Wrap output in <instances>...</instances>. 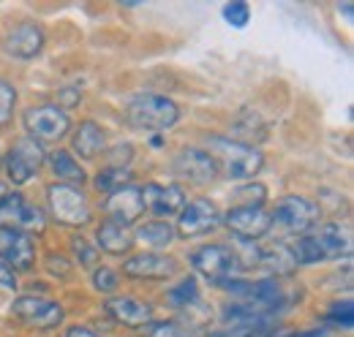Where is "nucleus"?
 I'll list each match as a JSON object with an SVG mask.
<instances>
[{
    "instance_id": "2f4dec72",
    "label": "nucleus",
    "mask_w": 354,
    "mask_h": 337,
    "mask_svg": "<svg viewBox=\"0 0 354 337\" xmlns=\"http://www.w3.org/2000/svg\"><path fill=\"white\" fill-rule=\"evenodd\" d=\"M71 253H74V258H77V264L80 267H95V261H98V251H95V245H90L85 237H71Z\"/></svg>"
},
{
    "instance_id": "4be33fe9",
    "label": "nucleus",
    "mask_w": 354,
    "mask_h": 337,
    "mask_svg": "<svg viewBox=\"0 0 354 337\" xmlns=\"http://www.w3.org/2000/svg\"><path fill=\"white\" fill-rule=\"evenodd\" d=\"M133 242L136 240L131 237V231L112 220H104L95 229V251H104L109 256H126V253H131Z\"/></svg>"
},
{
    "instance_id": "412c9836",
    "label": "nucleus",
    "mask_w": 354,
    "mask_h": 337,
    "mask_svg": "<svg viewBox=\"0 0 354 337\" xmlns=\"http://www.w3.org/2000/svg\"><path fill=\"white\" fill-rule=\"evenodd\" d=\"M71 144H74V153L80 155V158H85V161H93V158H98L101 153H104V147H106V133H104V128L98 126L95 120H82L77 131H74V136H71Z\"/></svg>"
},
{
    "instance_id": "9d476101",
    "label": "nucleus",
    "mask_w": 354,
    "mask_h": 337,
    "mask_svg": "<svg viewBox=\"0 0 354 337\" xmlns=\"http://www.w3.org/2000/svg\"><path fill=\"white\" fill-rule=\"evenodd\" d=\"M177 234L180 237H205L213 234L221 226V212L210 199H194L185 202V207L177 212Z\"/></svg>"
},
{
    "instance_id": "f704fd0d",
    "label": "nucleus",
    "mask_w": 354,
    "mask_h": 337,
    "mask_svg": "<svg viewBox=\"0 0 354 337\" xmlns=\"http://www.w3.org/2000/svg\"><path fill=\"white\" fill-rule=\"evenodd\" d=\"M131 158H133V147H131V144H118V147L112 150V155H109V164H106V166L129 168Z\"/></svg>"
},
{
    "instance_id": "1a4fd4ad",
    "label": "nucleus",
    "mask_w": 354,
    "mask_h": 337,
    "mask_svg": "<svg viewBox=\"0 0 354 337\" xmlns=\"http://www.w3.org/2000/svg\"><path fill=\"white\" fill-rule=\"evenodd\" d=\"M191 264L202 278H207L216 286L234 278V272L240 269L234 248H229V245H205V248L191 253Z\"/></svg>"
},
{
    "instance_id": "6e6552de",
    "label": "nucleus",
    "mask_w": 354,
    "mask_h": 337,
    "mask_svg": "<svg viewBox=\"0 0 354 337\" xmlns=\"http://www.w3.org/2000/svg\"><path fill=\"white\" fill-rule=\"evenodd\" d=\"M270 218H272V223H278L289 234H306L319 223V207L306 196L289 193L275 204Z\"/></svg>"
},
{
    "instance_id": "c9c22d12",
    "label": "nucleus",
    "mask_w": 354,
    "mask_h": 337,
    "mask_svg": "<svg viewBox=\"0 0 354 337\" xmlns=\"http://www.w3.org/2000/svg\"><path fill=\"white\" fill-rule=\"evenodd\" d=\"M80 101H82V93H80L77 87H63V90H60V95H57V104H55V106L66 112V109L77 106Z\"/></svg>"
},
{
    "instance_id": "4468645a",
    "label": "nucleus",
    "mask_w": 354,
    "mask_h": 337,
    "mask_svg": "<svg viewBox=\"0 0 354 337\" xmlns=\"http://www.w3.org/2000/svg\"><path fill=\"white\" fill-rule=\"evenodd\" d=\"M104 212H106V220L118 223V226H133L142 215H145V204H142V188L136 185H123L118 188L115 193L106 196L104 202Z\"/></svg>"
},
{
    "instance_id": "b1692460",
    "label": "nucleus",
    "mask_w": 354,
    "mask_h": 337,
    "mask_svg": "<svg viewBox=\"0 0 354 337\" xmlns=\"http://www.w3.org/2000/svg\"><path fill=\"white\" fill-rule=\"evenodd\" d=\"M136 240L145 242V245H150L153 251L158 253L161 248H169L175 242V229L167 220H150V223H145V226L136 229Z\"/></svg>"
},
{
    "instance_id": "79ce46f5",
    "label": "nucleus",
    "mask_w": 354,
    "mask_h": 337,
    "mask_svg": "<svg viewBox=\"0 0 354 337\" xmlns=\"http://www.w3.org/2000/svg\"><path fill=\"white\" fill-rule=\"evenodd\" d=\"M150 144H153V147H164V136H161V133H153V136H150Z\"/></svg>"
},
{
    "instance_id": "f03ea898",
    "label": "nucleus",
    "mask_w": 354,
    "mask_h": 337,
    "mask_svg": "<svg viewBox=\"0 0 354 337\" xmlns=\"http://www.w3.org/2000/svg\"><path fill=\"white\" fill-rule=\"evenodd\" d=\"M126 120L136 131H153V133H164L167 128H172L180 120V109L172 98L167 95H136L126 106Z\"/></svg>"
},
{
    "instance_id": "f3484780",
    "label": "nucleus",
    "mask_w": 354,
    "mask_h": 337,
    "mask_svg": "<svg viewBox=\"0 0 354 337\" xmlns=\"http://www.w3.org/2000/svg\"><path fill=\"white\" fill-rule=\"evenodd\" d=\"M104 310L112 321H118L123 327L139 329V327L153 324V307L136 296H112L104 302Z\"/></svg>"
},
{
    "instance_id": "cd10ccee",
    "label": "nucleus",
    "mask_w": 354,
    "mask_h": 337,
    "mask_svg": "<svg viewBox=\"0 0 354 337\" xmlns=\"http://www.w3.org/2000/svg\"><path fill=\"white\" fill-rule=\"evenodd\" d=\"M292 253H295L297 267H313V264H322V261H324V256L319 251L313 234H303V237L292 245Z\"/></svg>"
},
{
    "instance_id": "6ab92c4d",
    "label": "nucleus",
    "mask_w": 354,
    "mask_h": 337,
    "mask_svg": "<svg viewBox=\"0 0 354 337\" xmlns=\"http://www.w3.org/2000/svg\"><path fill=\"white\" fill-rule=\"evenodd\" d=\"M319 251L327 258H349L352 256V231L349 226H341V223H324L316 234H313Z\"/></svg>"
},
{
    "instance_id": "f8f14e48",
    "label": "nucleus",
    "mask_w": 354,
    "mask_h": 337,
    "mask_svg": "<svg viewBox=\"0 0 354 337\" xmlns=\"http://www.w3.org/2000/svg\"><path fill=\"white\" fill-rule=\"evenodd\" d=\"M221 223L237 240H251V242H257L272 229V218L262 207H232L221 218Z\"/></svg>"
},
{
    "instance_id": "aec40b11",
    "label": "nucleus",
    "mask_w": 354,
    "mask_h": 337,
    "mask_svg": "<svg viewBox=\"0 0 354 337\" xmlns=\"http://www.w3.org/2000/svg\"><path fill=\"white\" fill-rule=\"evenodd\" d=\"M259 267L265 269L267 275H272V280H278V278H292V275L297 272V261H295L292 245L275 242V245L259 248Z\"/></svg>"
},
{
    "instance_id": "423d86ee",
    "label": "nucleus",
    "mask_w": 354,
    "mask_h": 337,
    "mask_svg": "<svg viewBox=\"0 0 354 337\" xmlns=\"http://www.w3.org/2000/svg\"><path fill=\"white\" fill-rule=\"evenodd\" d=\"M46 226L44 212L30 204L22 193H3L0 196V229H17L25 234H41Z\"/></svg>"
},
{
    "instance_id": "473e14b6",
    "label": "nucleus",
    "mask_w": 354,
    "mask_h": 337,
    "mask_svg": "<svg viewBox=\"0 0 354 337\" xmlns=\"http://www.w3.org/2000/svg\"><path fill=\"white\" fill-rule=\"evenodd\" d=\"M223 19H226L232 28H245L248 19H251V8H248V3H243V0H232V3H226V6H223Z\"/></svg>"
},
{
    "instance_id": "9b49d317",
    "label": "nucleus",
    "mask_w": 354,
    "mask_h": 337,
    "mask_svg": "<svg viewBox=\"0 0 354 337\" xmlns=\"http://www.w3.org/2000/svg\"><path fill=\"white\" fill-rule=\"evenodd\" d=\"M172 171L180 180L191 182V185H210L218 177L216 161L210 158V153L199 150V147H185L180 150L172 161Z\"/></svg>"
},
{
    "instance_id": "a19ab883",
    "label": "nucleus",
    "mask_w": 354,
    "mask_h": 337,
    "mask_svg": "<svg viewBox=\"0 0 354 337\" xmlns=\"http://www.w3.org/2000/svg\"><path fill=\"white\" fill-rule=\"evenodd\" d=\"M289 337H327V329L324 327H313V329H306V332H295Z\"/></svg>"
},
{
    "instance_id": "bb28decb",
    "label": "nucleus",
    "mask_w": 354,
    "mask_h": 337,
    "mask_svg": "<svg viewBox=\"0 0 354 337\" xmlns=\"http://www.w3.org/2000/svg\"><path fill=\"white\" fill-rule=\"evenodd\" d=\"M145 337H199V329L183 321H158V324H147Z\"/></svg>"
},
{
    "instance_id": "f257e3e1",
    "label": "nucleus",
    "mask_w": 354,
    "mask_h": 337,
    "mask_svg": "<svg viewBox=\"0 0 354 337\" xmlns=\"http://www.w3.org/2000/svg\"><path fill=\"white\" fill-rule=\"evenodd\" d=\"M207 147H210V158L216 161V168L226 180H254L265 166V155L254 144L234 142L232 136L229 139L210 136Z\"/></svg>"
},
{
    "instance_id": "2eb2a0df",
    "label": "nucleus",
    "mask_w": 354,
    "mask_h": 337,
    "mask_svg": "<svg viewBox=\"0 0 354 337\" xmlns=\"http://www.w3.org/2000/svg\"><path fill=\"white\" fill-rule=\"evenodd\" d=\"M0 258L14 272H28L36 264V248L33 237L17 229H0Z\"/></svg>"
},
{
    "instance_id": "7c9ffc66",
    "label": "nucleus",
    "mask_w": 354,
    "mask_h": 337,
    "mask_svg": "<svg viewBox=\"0 0 354 337\" xmlns=\"http://www.w3.org/2000/svg\"><path fill=\"white\" fill-rule=\"evenodd\" d=\"M14 109H17V90L14 84L0 79V128H6L14 117Z\"/></svg>"
},
{
    "instance_id": "a878e982",
    "label": "nucleus",
    "mask_w": 354,
    "mask_h": 337,
    "mask_svg": "<svg viewBox=\"0 0 354 337\" xmlns=\"http://www.w3.org/2000/svg\"><path fill=\"white\" fill-rule=\"evenodd\" d=\"M123 185H131V171L129 168H115V166H106L101 168L98 174H95V180H93V188L98 191V193H115L118 188H123Z\"/></svg>"
},
{
    "instance_id": "5701e85b",
    "label": "nucleus",
    "mask_w": 354,
    "mask_h": 337,
    "mask_svg": "<svg viewBox=\"0 0 354 337\" xmlns=\"http://www.w3.org/2000/svg\"><path fill=\"white\" fill-rule=\"evenodd\" d=\"M46 164L52 168V174L57 177V182H63V185H82L85 182V168L80 166V161L68 153V150H55V153H49V158H46Z\"/></svg>"
},
{
    "instance_id": "4c0bfd02",
    "label": "nucleus",
    "mask_w": 354,
    "mask_h": 337,
    "mask_svg": "<svg viewBox=\"0 0 354 337\" xmlns=\"http://www.w3.org/2000/svg\"><path fill=\"white\" fill-rule=\"evenodd\" d=\"M243 337H289V332H286V327H281V324H270V327L251 329V332H245Z\"/></svg>"
},
{
    "instance_id": "a211bd4d",
    "label": "nucleus",
    "mask_w": 354,
    "mask_h": 337,
    "mask_svg": "<svg viewBox=\"0 0 354 337\" xmlns=\"http://www.w3.org/2000/svg\"><path fill=\"white\" fill-rule=\"evenodd\" d=\"M41 49H44V30L36 22H19L6 36V52L19 60H30Z\"/></svg>"
},
{
    "instance_id": "dca6fc26",
    "label": "nucleus",
    "mask_w": 354,
    "mask_h": 337,
    "mask_svg": "<svg viewBox=\"0 0 354 337\" xmlns=\"http://www.w3.org/2000/svg\"><path fill=\"white\" fill-rule=\"evenodd\" d=\"M142 204H145V210H150L153 215H158V218L177 215V212L185 207V191L177 182H169V185L147 182L142 188Z\"/></svg>"
},
{
    "instance_id": "72a5a7b5",
    "label": "nucleus",
    "mask_w": 354,
    "mask_h": 337,
    "mask_svg": "<svg viewBox=\"0 0 354 337\" xmlns=\"http://www.w3.org/2000/svg\"><path fill=\"white\" fill-rule=\"evenodd\" d=\"M234 196H237V207H262L267 199V188L259 185V182H257V185L251 182V185L240 188Z\"/></svg>"
},
{
    "instance_id": "e433bc0d",
    "label": "nucleus",
    "mask_w": 354,
    "mask_h": 337,
    "mask_svg": "<svg viewBox=\"0 0 354 337\" xmlns=\"http://www.w3.org/2000/svg\"><path fill=\"white\" fill-rule=\"evenodd\" d=\"M46 269H49L52 275H57V278H66V275L71 272V264H68L63 256H49V258H46Z\"/></svg>"
},
{
    "instance_id": "393cba45",
    "label": "nucleus",
    "mask_w": 354,
    "mask_h": 337,
    "mask_svg": "<svg viewBox=\"0 0 354 337\" xmlns=\"http://www.w3.org/2000/svg\"><path fill=\"white\" fill-rule=\"evenodd\" d=\"M167 302H169V307L188 313L199 302V283H196V278H183L177 286H172L167 291Z\"/></svg>"
},
{
    "instance_id": "c756f323",
    "label": "nucleus",
    "mask_w": 354,
    "mask_h": 337,
    "mask_svg": "<svg viewBox=\"0 0 354 337\" xmlns=\"http://www.w3.org/2000/svg\"><path fill=\"white\" fill-rule=\"evenodd\" d=\"M93 289L98 294H115L120 289V275L109 267H95L93 269Z\"/></svg>"
},
{
    "instance_id": "ddd939ff",
    "label": "nucleus",
    "mask_w": 354,
    "mask_h": 337,
    "mask_svg": "<svg viewBox=\"0 0 354 337\" xmlns=\"http://www.w3.org/2000/svg\"><path fill=\"white\" fill-rule=\"evenodd\" d=\"M123 275L131 280H169L177 275V261L156 251L136 253L129 261H123Z\"/></svg>"
},
{
    "instance_id": "0eeeda50",
    "label": "nucleus",
    "mask_w": 354,
    "mask_h": 337,
    "mask_svg": "<svg viewBox=\"0 0 354 337\" xmlns=\"http://www.w3.org/2000/svg\"><path fill=\"white\" fill-rule=\"evenodd\" d=\"M11 313L25 327H33V329H55L66 318V310H63L60 302L44 299V296H36V294L17 296L14 305H11Z\"/></svg>"
},
{
    "instance_id": "ea45409f",
    "label": "nucleus",
    "mask_w": 354,
    "mask_h": 337,
    "mask_svg": "<svg viewBox=\"0 0 354 337\" xmlns=\"http://www.w3.org/2000/svg\"><path fill=\"white\" fill-rule=\"evenodd\" d=\"M63 337H104V335L93 332L90 327H68V329H66V335H63Z\"/></svg>"
},
{
    "instance_id": "39448f33",
    "label": "nucleus",
    "mask_w": 354,
    "mask_h": 337,
    "mask_svg": "<svg viewBox=\"0 0 354 337\" xmlns=\"http://www.w3.org/2000/svg\"><path fill=\"white\" fill-rule=\"evenodd\" d=\"M22 123H25V131H28V139H33L39 144H44V142H60L68 133V128H71L68 115L63 109H57L55 104L25 109Z\"/></svg>"
},
{
    "instance_id": "58836bf2",
    "label": "nucleus",
    "mask_w": 354,
    "mask_h": 337,
    "mask_svg": "<svg viewBox=\"0 0 354 337\" xmlns=\"http://www.w3.org/2000/svg\"><path fill=\"white\" fill-rule=\"evenodd\" d=\"M0 286L3 289H17V275H14V269L0 258Z\"/></svg>"
},
{
    "instance_id": "7ed1b4c3",
    "label": "nucleus",
    "mask_w": 354,
    "mask_h": 337,
    "mask_svg": "<svg viewBox=\"0 0 354 337\" xmlns=\"http://www.w3.org/2000/svg\"><path fill=\"white\" fill-rule=\"evenodd\" d=\"M46 204H49V218L57 226H66V229H82L93 218L88 196L77 185L52 182L46 188Z\"/></svg>"
},
{
    "instance_id": "c85d7f7f",
    "label": "nucleus",
    "mask_w": 354,
    "mask_h": 337,
    "mask_svg": "<svg viewBox=\"0 0 354 337\" xmlns=\"http://www.w3.org/2000/svg\"><path fill=\"white\" fill-rule=\"evenodd\" d=\"M324 321H327L330 327H335V329L349 332L354 324V305L349 302V299H344V302H333L330 310L324 313Z\"/></svg>"
},
{
    "instance_id": "20e7f679",
    "label": "nucleus",
    "mask_w": 354,
    "mask_h": 337,
    "mask_svg": "<svg viewBox=\"0 0 354 337\" xmlns=\"http://www.w3.org/2000/svg\"><path fill=\"white\" fill-rule=\"evenodd\" d=\"M46 164V153L44 144L33 142V139H17L11 144V150L6 153L3 158V166H6V177L14 182V185H28L39 177V168Z\"/></svg>"
}]
</instances>
